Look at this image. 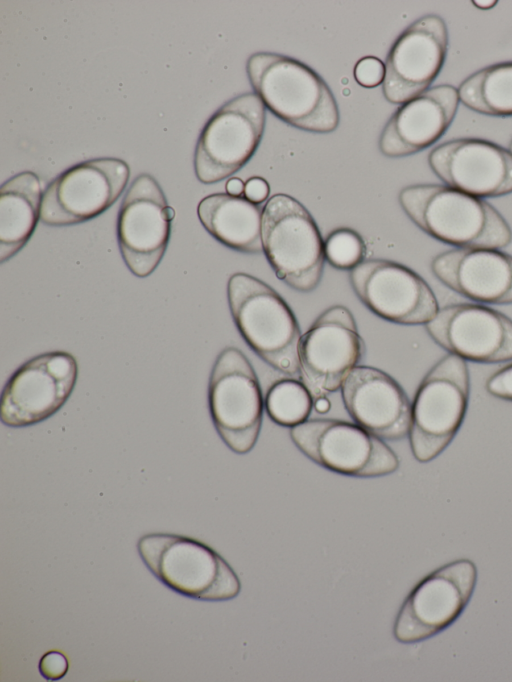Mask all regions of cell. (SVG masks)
<instances>
[{"mask_svg": "<svg viewBox=\"0 0 512 682\" xmlns=\"http://www.w3.org/2000/svg\"><path fill=\"white\" fill-rule=\"evenodd\" d=\"M398 200L418 228L455 248L502 249L512 241L509 224L491 204L447 185H410Z\"/></svg>", "mask_w": 512, "mask_h": 682, "instance_id": "1", "label": "cell"}, {"mask_svg": "<svg viewBox=\"0 0 512 682\" xmlns=\"http://www.w3.org/2000/svg\"><path fill=\"white\" fill-rule=\"evenodd\" d=\"M246 71L254 93L282 121L313 133H330L339 124L336 100L310 67L270 52L252 54Z\"/></svg>", "mask_w": 512, "mask_h": 682, "instance_id": "2", "label": "cell"}, {"mask_svg": "<svg viewBox=\"0 0 512 682\" xmlns=\"http://www.w3.org/2000/svg\"><path fill=\"white\" fill-rule=\"evenodd\" d=\"M231 316L247 345L273 369L299 374L301 331L285 300L268 284L247 273L227 283Z\"/></svg>", "mask_w": 512, "mask_h": 682, "instance_id": "3", "label": "cell"}, {"mask_svg": "<svg viewBox=\"0 0 512 682\" xmlns=\"http://www.w3.org/2000/svg\"><path fill=\"white\" fill-rule=\"evenodd\" d=\"M138 554L168 589L201 601H227L241 584L231 566L211 547L190 537L151 533L140 537Z\"/></svg>", "mask_w": 512, "mask_h": 682, "instance_id": "4", "label": "cell"}, {"mask_svg": "<svg viewBox=\"0 0 512 682\" xmlns=\"http://www.w3.org/2000/svg\"><path fill=\"white\" fill-rule=\"evenodd\" d=\"M263 253L276 276L298 292H312L324 269V241L309 211L295 198L279 193L263 207Z\"/></svg>", "mask_w": 512, "mask_h": 682, "instance_id": "5", "label": "cell"}, {"mask_svg": "<svg viewBox=\"0 0 512 682\" xmlns=\"http://www.w3.org/2000/svg\"><path fill=\"white\" fill-rule=\"evenodd\" d=\"M470 393L466 361L447 354L422 379L411 405L409 443L414 458L427 463L452 442L465 417Z\"/></svg>", "mask_w": 512, "mask_h": 682, "instance_id": "6", "label": "cell"}, {"mask_svg": "<svg viewBox=\"0 0 512 682\" xmlns=\"http://www.w3.org/2000/svg\"><path fill=\"white\" fill-rule=\"evenodd\" d=\"M263 398L257 375L244 353L228 346L217 356L208 383L213 425L234 453H249L262 424Z\"/></svg>", "mask_w": 512, "mask_h": 682, "instance_id": "7", "label": "cell"}, {"mask_svg": "<svg viewBox=\"0 0 512 682\" xmlns=\"http://www.w3.org/2000/svg\"><path fill=\"white\" fill-rule=\"evenodd\" d=\"M295 446L315 464L357 478L389 475L399 467L395 452L358 424L337 419H310L290 428Z\"/></svg>", "mask_w": 512, "mask_h": 682, "instance_id": "8", "label": "cell"}, {"mask_svg": "<svg viewBox=\"0 0 512 682\" xmlns=\"http://www.w3.org/2000/svg\"><path fill=\"white\" fill-rule=\"evenodd\" d=\"M266 109L252 92L222 105L201 131L194 153V171L204 184L222 181L239 171L257 150Z\"/></svg>", "mask_w": 512, "mask_h": 682, "instance_id": "9", "label": "cell"}, {"mask_svg": "<svg viewBox=\"0 0 512 682\" xmlns=\"http://www.w3.org/2000/svg\"><path fill=\"white\" fill-rule=\"evenodd\" d=\"M477 582V568L459 559L431 572L409 593L394 622L393 636L404 644L427 640L462 614Z\"/></svg>", "mask_w": 512, "mask_h": 682, "instance_id": "10", "label": "cell"}, {"mask_svg": "<svg viewBox=\"0 0 512 682\" xmlns=\"http://www.w3.org/2000/svg\"><path fill=\"white\" fill-rule=\"evenodd\" d=\"M365 354L351 311L343 305L324 310L299 343V376L314 400L338 391Z\"/></svg>", "mask_w": 512, "mask_h": 682, "instance_id": "11", "label": "cell"}, {"mask_svg": "<svg viewBox=\"0 0 512 682\" xmlns=\"http://www.w3.org/2000/svg\"><path fill=\"white\" fill-rule=\"evenodd\" d=\"M130 176L117 158L78 163L58 175L42 196L40 220L48 226H70L97 217L113 205Z\"/></svg>", "mask_w": 512, "mask_h": 682, "instance_id": "12", "label": "cell"}, {"mask_svg": "<svg viewBox=\"0 0 512 682\" xmlns=\"http://www.w3.org/2000/svg\"><path fill=\"white\" fill-rule=\"evenodd\" d=\"M77 376V362L68 352H46L29 359L3 387L1 422L26 427L48 419L66 403Z\"/></svg>", "mask_w": 512, "mask_h": 682, "instance_id": "13", "label": "cell"}, {"mask_svg": "<svg viewBox=\"0 0 512 682\" xmlns=\"http://www.w3.org/2000/svg\"><path fill=\"white\" fill-rule=\"evenodd\" d=\"M174 210L153 176L138 175L122 200L117 218V240L130 272L144 278L160 264L171 232Z\"/></svg>", "mask_w": 512, "mask_h": 682, "instance_id": "14", "label": "cell"}, {"mask_svg": "<svg viewBox=\"0 0 512 682\" xmlns=\"http://www.w3.org/2000/svg\"><path fill=\"white\" fill-rule=\"evenodd\" d=\"M361 303L376 316L401 325H425L439 310L426 281L410 268L385 259L364 260L349 273Z\"/></svg>", "mask_w": 512, "mask_h": 682, "instance_id": "15", "label": "cell"}, {"mask_svg": "<svg viewBox=\"0 0 512 682\" xmlns=\"http://www.w3.org/2000/svg\"><path fill=\"white\" fill-rule=\"evenodd\" d=\"M448 50V30L439 15L427 14L409 25L392 45L385 62L383 94L404 104L428 90Z\"/></svg>", "mask_w": 512, "mask_h": 682, "instance_id": "16", "label": "cell"}, {"mask_svg": "<svg viewBox=\"0 0 512 682\" xmlns=\"http://www.w3.org/2000/svg\"><path fill=\"white\" fill-rule=\"evenodd\" d=\"M425 329L436 344L465 361L512 360V320L489 307L472 303L444 306Z\"/></svg>", "mask_w": 512, "mask_h": 682, "instance_id": "17", "label": "cell"}, {"mask_svg": "<svg viewBox=\"0 0 512 682\" xmlns=\"http://www.w3.org/2000/svg\"><path fill=\"white\" fill-rule=\"evenodd\" d=\"M445 185L478 198L512 193V153L482 139H455L435 147L428 156Z\"/></svg>", "mask_w": 512, "mask_h": 682, "instance_id": "18", "label": "cell"}, {"mask_svg": "<svg viewBox=\"0 0 512 682\" xmlns=\"http://www.w3.org/2000/svg\"><path fill=\"white\" fill-rule=\"evenodd\" d=\"M350 417L382 440L398 441L409 434L411 403L401 385L386 372L356 366L341 386Z\"/></svg>", "mask_w": 512, "mask_h": 682, "instance_id": "19", "label": "cell"}, {"mask_svg": "<svg viewBox=\"0 0 512 682\" xmlns=\"http://www.w3.org/2000/svg\"><path fill=\"white\" fill-rule=\"evenodd\" d=\"M459 103L458 89L439 85L402 104L382 130L380 152L399 158L428 148L447 131Z\"/></svg>", "mask_w": 512, "mask_h": 682, "instance_id": "20", "label": "cell"}, {"mask_svg": "<svg viewBox=\"0 0 512 682\" xmlns=\"http://www.w3.org/2000/svg\"><path fill=\"white\" fill-rule=\"evenodd\" d=\"M445 286L473 301L512 303V256L495 248H454L431 261Z\"/></svg>", "mask_w": 512, "mask_h": 682, "instance_id": "21", "label": "cell"}, {"mask_svg": "<svg viewBox=\"0 0 512 682\" xmlns=\"http://www.w3.org/2000/svg\"><path fill=\"white\" fill-rule=\"evenodd\" d=\"M262 214L257 204L227 193L208 195L197 206L202 226L214 239L247 254L263 253Z\"/></svg>", "mask_w": 512, "mask_h": 682, "instance_id": "22", "label": "cell"}, {"mask_svg": "<svg viewBox=\"0 0 512 682\" xmlns=\"http://www.w3.org/2000/svg\"><path fill=\"white\" fill-rule=\"evenodd\" d=\"M41 183L31 171L14 175L0 188V262L11 259L28 242L40 219Z\"/></svg>", "mask_w": 512, "mask_h": 682, "instance_id": "23", "label": "cell"}, {"mask_svg": "<svg viewBox=\"0 0 512 682\" xmlns=\"http://www.w3.org/2000/svg\"><path fill=\"white\" fill-rule=\"evenodd\" d=\"M460 102L494 117L512 116V61L487 66L467 77L458 88Z\"/></svg>", "mask_w": 512, "mask_h": 682, "instance_id": "24", "label": "cell"}, {"mask_svg": "<svg viewBox=\"0 0 512 682\" xmlns=\"http://www.w3.org/2000/svg\"><path fill=\"white\" fill-rule=\"evenodd\" d=\"M265 407L274 423L292 428L308 420L314 398L302 381L281 379L269 388Z\"/></svg>", "mask_w": 512, "mask_h": 682, "instance_id": "25", "label": "cell"}, {"mask_svg": "<svg viewBox=\"0 0 512 682\" xmlns=\"http://www.w3.org/2000/svg\"><path fill=\"white\" fill-rule=\"evenodd\" d=\"M363 238L350 228L332 231L324 241L325 260L339 270H352L364 261Z\"/></svg>", "mask_w": 512, "mask_h": 682, "instance_id": "26", "label": "cell"}, {"mask_svg": "<svg viewBox=\"0 0 512 682\" xmlns=\"http://www.w3.org/2000/svg\"><path fill=\"white\" fill-rule=\"evenodd\" d=\"M354 77L363 87L378 86L384 81L385 65L376 57H364L357 62L354 68Z\"/></svg>", "mask_w": 512, "mask_h": 682, "instance_id": "27", "label": "cell"}, {"mask_svg": "<svg viewBox=\"0 0 512 682\" xmlns=\"http://www.w3.org/2000/svg\"><path fill=\"white\" fill-rule=\"evenodd\" d=\"M38 668L44 679L56 681L62 679L67 674L69 662L64 653L58 650H51L42 655Z\"/></svg>", "mask_w": 512, "mask_h": 682, "instance_id": "28", "label": "cell"}, {"mask_svg": "<svg viewBox=\"0 0 512 682\" xmlns=\"http://www.w3.org/2000/svg\"><path fill=\"white\" fill-rule=\"evenodd\" d=\"M485 387L489 394L512 401V364L492 374L487 379Z\"/></svg>", "mask_w": 512, "mask_h": 682, "instance_id": "29", "label": "cell"}, {"mask_svg": "<svg viewBox=\"0 0 512 682\" xmlns=\"http://www.w3.org/2000/svg\"><path fill=\"white\" fill-rule=\"evenodd\" d=\"M269 192L268 183L261 177L250 178L245 183L244 196L254 204L258 205L264 202L268 198Z\"/></svg>", "mask_w": 512, "mask_h": 682, "instance_id": "30", "label": "cell"}, {"mask_svg": "<svg viewBox=\"0 0 512 682\" xmlns=\"http://www.w3.org/2000/svg\"><path fill=\"white\" fill-rule=\"evenodd\" d=\"M245 184L239 178H231L226 183L227 194L240 197L244 194Z\"/></svg>", "mask_w": 512, "mask_h": 682, "instance_id": "31", "label": "cell"}, {"mask_svg": "<svg viewBox=\"0 0 512 682\" xmlns=\"http://www.w3.org/2000/svg\"><path fill=\"white\" fill-rule=\"evenodd\" d=\"M330 407V401L326 397H320L314 400V408L318 413H327L330 410Z\"/></svg>", "mask_w": 512, "mask_h": 682, "instance_id": "32", "label": "cell"}, {"mask_svg": "<svg viewBox=\"0 0 512 682\" xmlns=\"http://www.w3.org/2000/svg\"><path fill=\"white\" fill-rule=\"evenodd\" d=\"M472 4L479 9L487 10V9L493 8L497 4V1L480 0V1H472Z\"/></svg>", "mask_w": 512, "mask_h": 682, "instance_id": "33", "label": "cell"}, {"mask_svg": "<svg viewBox=\"0 0 512 682\" xmlns=\"http://www.w3.org/2000/svg\"><path fill=\"white\" fill-rule=\"evenodd\" d=\"M509 150H510V152L512 153V140H511V142H510V144H509Z\"/></svg>", "mask_w": 512, "mask_h": 682, "instance_id": "34", "label": "cell"}]
</instances>
